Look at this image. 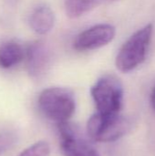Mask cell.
I'll use <instances>...</instances> for the list:
<instances>
[{
	"label": "cell",
	"instance_id": "1",
	"mask_svg": "<svg viewBox=\"0 0 155 156\" xmlns=\"http://www.w3.org/2000/svg\"><path fill=\"white\" fill-rule=\"evenodd\" d=\"M37 105L40 112L57 124L69 122L76 110L74 93L61 87H51L42 90Z\"/></svg>",
	"mask_w": 155,
	"mask_h": 156
},
{
	"label": "cell",
	"instance_id": "2",
	"mask_svg": "<svg viewBox=\"0 0 155 156\" xmlns=\"http://www.w3.org/2000/svg\"><path fill=\"white\" fill-rule=\"evenodd\" d=\"M153 33V24H148L132 34L121 48L115 60L117 69L128 73L138 68L146 58Z\"/></svg>",
	"mask_w": 155,
	"mask_h": 156
},
{
	"label": "cell",
	"instance_id": "3",
	"mask_svg": "<svg viewBox=\"0 0 155 156\" xmlns=\"http://www.w3.org/2000/svg\"><path fill=\"white\" fill-rule=\"evenodd\" d=\"M96 112L102 115L120 113L122 107L123 87L121 80L113 75H106L97 80L91 87Z\"/></svg>",
	"mask_w": 155,
	"mask_h": 156
},
{
	"label": "cell",
	"instance_id": "4",
	"mask_svg": "<svg viewBox=\"0 0 155 156\" xmlns=\"http://www.w3.org/2000/svg\"><path fill=\"white\" fill-rule=\"evenodd\" d=\"M130 127V122L120 113L102 115L95 112L88 121L87 132L94 142L111 143L125 135Z\"/></svg>",
	"mask_w": 155,
	"mask_h": 156
},
{
	"label": "cell",
	"instance_id": "5",
	"mask_svg": "<svg viewBox=\"0 0 155 156\" xmlns=\"http://www.w3.org/2000/svg\"><path fill=\"white\" fill-rule=\"evenodd\" d=\"M116 29L111 24H98L79 33L73 42V48L77 51H90L100 48L115 37Z\"/></svg>",
	"mask_w": 155,
	"mask_h": 156
},
{
	"label": "cell",
	"instance_id": "6",
	"mask_svg": "<svg viewBox=\"0 0 155 156\" xmlns=\"http://www.w3.org/2000/svg\"><path fill=\"white\" fill-rule=\"evenodd\" d=\"M60 149L64 156H100L96 149L81 138L69 122L58 123Z\"/></svg>",
	"mask_w": 155,
	"mask_h": 156
},
{
	"label": "cell",
	"instance_id": "7",
	"mask_svg": "<svg viewBox=\"0 0 155 156\" xmlns=\"http://www.w3.org/2000/svg\"><path fill=\"white\" fill-rule=\"evenodd\" d=\"M26 69L33 79L42 78L49 69L52 55L49 48L43 41H34L26 49Z\"/></svg>",
	"mask_w": 155,
	"mask_h": 156
},
{
	"label": "cell",
	"instance_id": "8",
	"mask_svg": "<svg viewBox=\"0 0 155 156\" xmlns=\"http://www.w3.org/2000/svg\"><path fill=\"white\" fill-rule=\"evenodd\" d=\"M28 24L37 34L46 35L52 30L55 25V14L46 4L37 5L31 11Z\"/></svg>",
	"mask_w": 155,
	"mask_h": 156
},
{
	"label": "cell",
	"instance_id": "9",
	"mask_svg": "<svg viewBox=\"0 0 155 156\" xmlns=\"http://www.w3.org/2000/svg\"><path fill=\"white\" fill-rule=\"evenodd\" d=\"M26 57V50L16 41H6L0 46V68L10 69Z\"/></svg>",
	"mask_w": 155,
	"mask_h": 156
},
{
	"label": "cell",
	"instance_id": "10",
	"mask_svg": "<svg viewBox=\"0 0 155 156\" xmlns=\"http://www.w3.org/2000/svg\"><path fill=\"white\" fill-rule=\"evenodd\" d=\"M100 0H65V11L69 17L78 18L96 7Z\"/></svg>",
	"mask_w": 155,
	"mask_h": 156
},
{
	"label": "cell",
	"instance_id": "11",
	"mask_svg": "<svg viewBox=\"0 0 155 156\" xmlns=\"http://www.w3.org/2000/svg\"><path fill=\"white\" fill-rule=\"evenodd\" d=\"M50 148L48 143L39 141L25 149L18 156H49Z\"/></svg>",
	"mask_w": 155,
	"mask_h": 156
},
{
	"label": "cell",
	"instance_id": "12",
	"mask_svg": "<svg viewBox=\"0 0 155 156\" xmlns=\"http://www.w3.org/2000/svg\"><path fill=\"white\" fill-rule=\"evenodd\" d=\"M15 142L14 134L10 133H0V155L6 151Z\"/></svg>",
	"mask_w": 155,
	"mask_h": 156
},
{
	"label": "cell",
	"instance_id": "13",
	"mask_svg": "<svg viewBox=\"0 0 155 156\" xmlns=\"http://www.w3.org/2000/svg\"><path fill=\"white\" fill-rule=\"evenodd\" d=\"M151 103H152V107L155 112V87L153 90L152 95H151Z\"/></svg>",
	"mask_w": 155,
	"mask_h": 156
}]
</instances>
